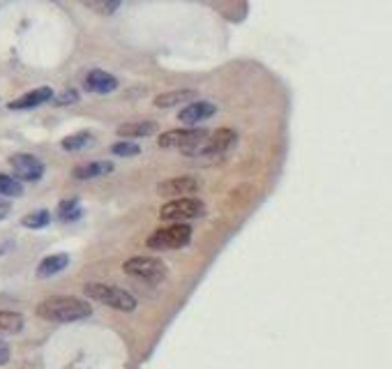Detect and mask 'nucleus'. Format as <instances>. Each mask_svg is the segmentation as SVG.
<instances>
[{
  "label": "nucleus",
  "mask_w": 392,
  "mask_h": 369,
  "mask_svg": "<svg viewBox=\"0 0 392 369\" xmlns=\"http://www.w3.org/2000/svg\"><path fill=\"white\" fill-rule=\"evenodd\" d=\"M76 99H79L76 90H72V88H70V90H65L60 97H56V104H60V106H63V104H74Z\"/></svg>",
  "instance_id": "b1692460"
},
{
  "label": "nucleus",
  "mask_w": 392,
  "mask_h": 369,
  "mask_svg": "<svg viewBox=\"0 0 392 369\" xmlns=\"http://www.w3.org/2000/svg\"><path fill=\"white\" fill-rule=\"evenodd\" d=\"M81 215H83V208L79 199H65L60 201V206H58V217H60L63 222H76V220H81Z\"/></svg>",
  "instance_id": "6ab92c4d"
},
{
  "label": "nucleus",
  "mask_w": 392,
  "mask_h": 369,
  "mask_svg": "<svg viewBox=\"0 0 392 369\" xmlns=\"http://www.w3.org/2000/svg\"><path fill=\"white\" fill-rule=\"evenodd\" d=\"M10 358H12V351H10V346H7L5 342H0V365L10 363Z\"/></svg>",
  "instance_id": "a878e982"
},
{
  "label": "nucleus",
  "mask_w": 392,
  "mask_h": 369,
  "mask_svg": "<svg viewBox=\"0 0 392 369\" xmlns=\"http://www.w3.org/2000/svg\"><path fill=\"white\" fill-rule=\"evenodd\" d=\"M85 88L95 95H111L113 90H118V79L111 76L104 69H90L83 79Z\"/></svg>",
  "instance_id": "9d476101"
},
{
  "label": "nucleus",
  "mask_w": 392,
  "mask_h": 369,
  "mask_svg": "<svg viewBox=\"0 0 392 369\" xmlns=\"http://www.w3.org/2000/svg\"><path fill=\"white\" fill-rule=\"evenodd\" d=\"M113 171V164L111 162H85V164H79L74 171H72V176L76 180H92V178H101V176H108V173Z\"/></svg>",
  "instance_id": "2eb2a0df"
},
{
  "label": "nucleus",
  "mask_w": 392,
  "mask_h": 369,
  "mask_svg": "<svg viewBox=\"0 0 392 369\" xmlns=\"http://www.w3.org/2000/svg\"><path fill=\"white\" fill-rule=\"evenodd\" d=\"M155 120H134V122H122L118 127V136L122 139H141V136H150L157 132Z\"/></svg>",
  "instance_id": "ddd939ff"
},
{
  "label": "nucleus",
  "mask_w": 392,
  "mask_h": 369,
  "mask_svg": "<svg viewBox=\"0 0 392 369\" xmlns=\"http://www.w3.org/2000/svg\"><path fill=\"white\" fill-rule=\"evenodd\" d=\"M10 213H12V201H7V199L0 197V222H3Z\"/></svg>",
  "instance_id": "393cba45"
},
{
  "label": "nucleus",
  "mask_w": 392,
  "mask_h": 369,
  "mask_svg": "<svg viewBox=\"0 0 392 369\" xmlns=\"http://www.w3.org/2000/svg\"><path fill=\"white\" fill-rule=\"evenodd\" d=\"M10 166H12L17 180H26V183H35V180H40L44 176V164H42V159H38L35 155H28V153L12 155Z\"/></svg>",
  "instance_id": "6e6552de"
},
{
  "label": "nucleus",
  "mask_w": 392,
  "mask_h": 369,
  "mask_svg": "<svg viewBox=\"0 0 392 369\" xmlns=\"http://www.w3.org/2000/svg\"><path fill=\"white\" fill-rule=\"evenodd\" d=\"M51 99H54V88L42 85V88H35L31 92H26V95H21L19 99H14V102L7 104V108H12V111H28V108L51 102Z\"/></svg>",
  "instance_id": "f8f14e48"
},
{
  "label": "nucleus",
  "mask_w": 392,
  "mask_h": 369,
  "mask_svg": "<svg viewBox=\"0 0 392 369\" xmlns=\"http://www.w3.org/2000/svg\"><path fill=\"white\" fill-rule=\"evenodd\" d=\"M26 229H44L51 224V213L49 211H35V213H28L24 220H21Z\"/></svg>",
  "instance_id": "412c9836"
},
{
  "label": "nucleus",
  "mask_w": 392,
  "mask_h": 369,
  "mask_svg": "<svg viewBox=\"0 0 392 369\" xmlns=\"http://www.w3.org/2000/svg\"><path fill=\"white\" fill-rule=\"evenodd\" d=\"M24 194V185L21 180L7 176V173H0V197L3 199H17Z\"/></svg>",
  "instance_id": "aec40b11"
},
{
  "label": "nucleus",
  "mask_w": 392,
  "mask_h": 369,
  "mask_svg": "<svg viewBox=\"0 0 392 369\" xmlns=\"http://www.w3.org/2000/svg\"><path fill=\"white\" fill-rule=\"evenodd\" d=\"M111 153L118 157H136L141 153V146H136L132 141H115L111 146Z\"/></svg>",
  "instance_id": "4be33fe9"
},
{
  "label": "nucleus",
  "mask_w": 392,
  "mask_h": 369,
  "mask_svg": "<svg viewBox=\"0 0 392 369\" xmlns=\"http://www.w3.org/2000/svg\"><path fill=\"white\" fill-rule=\"evenodd\" d=\"M70 265V254H49L40 261L38 265V277L40 279H47V277H54V274L63 272L65 268Z\"/></svg>",
  "instance_id": "4468645a"
},
{
  "label": "nucleus",
  "mask_w": 392,
  "mask_h": 369,
  "mask_svg": "<svg viewBox=\"0 0 392 369\" xmlns=\"http://www.w3.org/2000/svg\"><path fill=\"white\" fill-rule=\"evenodd\" d=\"M83 293L88 295L90 300L99 302V305H106L111 309H118V312H134L136 309V298L132 293H127L125 288L113 286V284H104V281H88L83 286Z\"/></svg>",
  "instance_id": "f03ea898"
},
{
  "label": "nucleus",
  "mask_w": 392,
  "mask_h": 369,
  "mask_svg": "<svg viewBox=\"0 0 392 369\" xmlns=\"http://www.w3.org/2000/svg\"><path fill=\"white\" fill-rule=\"evenodd\" d=\"M40 318L51 323H74L81 318H88L92 314L90 302H85L83 298H74V295H51L44 298L35 307Z\"/></svg>",
  "instance_id": "f257e3e1"
},
{
  "label": "nucleus",
  "mask_w": 392,
  "mask_h": 369,
  "mask_svg": "<svg viewBox=\"0 0 392 369\" xmlns=\"http://www.w3.org/2000/svg\"><path fill=\"white\" fill-rule=\"evenodd\" d=\"M24 316L10 309H0V335H19L24 330Z\"/></svg>",
  "instance_id": "f3484780"
},
{
  "label": "nucleus",
  "mask_w": 392,
  "mask_h": 369,
  "mask_svg": "<svg viewBox=\"0 0 392 369\" xmlns=\"http://www.w3.org/2000/svg\"><path fill=\"white\" fill-rule=\"evenodd\" d=\"M199 190H201V183L192 176L169 178V180H164V183H159L157 187V192L169 199H187L190 194H196Z\"/></svg>",
  "instance_id": "1a4fd4ad"
},
{
  "label": "nucleus",
  "mask_w": 392,
  "mask_h": 369,
  "mask_svg": "<svg viewBox=\"0 0 392 369\" xmlns=\"http://www.w3.org/2000/svg\"><path fill=\"white\" fill-rule=\"evenodd\" d=\"M125 272L132 277H139L143 281H162L166 277V263L162 259H152V256H132L125 261Z\"/></svg>",
  "instance_id": "423d86ee"
},
{
  "label": "nucleus",
  "mask_w": 392,
  "mask_h": 369,
  "mask_svg": "<svg viewBox=\"0 0 392 369\" xmlns=\"http://www.w3.org/2000/svg\"><path fill=\"white\" fill-rule=\"evenodd\" d=\"M92 143H95V136H92L90 132H76V134L65 136V139L60 141V148L67 150V153H79V150L90 148Z\"/></svg>",
  "instance_id": "a211bd4d"
},
{
  "label": "nucleus",
  "mask_w": 392,
  "mask_h": 369,
  "mask_svg": "<svg viewBox=\"0 0 392 369\" xmlns=\"http://www.w3.org/2000/svg\"><path fill=\"white\" fill-rule=\"evenodd\" d=\"M208 139V132L203 127H192V129H171V132L159 134L157 146L159 148H183L187 155L194 153L203 141Z\"/></svg>",
  "instance_id": "20e7f679"
},
{
  "label": "nucleus",
  "mask_w": 392,
  "mask_h": 369,
  "mask_svg": "<svg viewBox=\"0 0 392 369\" xmlns=\"http://www.w3.org/2000/svg\"><path fill=\"white\" fill-rule=\"evenodd\" d=\"M236 139H238L236 129L222 127V129H217L213 136H208V139L203 141L201 146L190 155H196V157H220V155L227 153V150L234 148Z\"/></svg>",
  "instance_id": "0eeeda50"
},
{
  "label": "nucleus",
  "mask_w": 392,
  "mask_h": 369,
  "mask_svg": "<svg viewBox=\"0 0 392 369\" xmlns=\"http://www.w3.org/2000/svg\"><path fill=\"white\" fill-rule=\"evenodd\" d=\"M85 7H90V10L104 14V17H111L113 12L120 10V3H85Z\"/></svg>",
  "instance_id": "5701e85b"
},
{
  "label": "nucleus",
  "mask_w": 392,
  "mask_h": 369,
  "mask_svg": "<svg viewBox=\"0 0 392 369\" xmlns=\"http://www.w3.org/2000/svg\"><path fill=\"white\" fill-rule=\"evenodd\" d=\"M194 97H196V90H192V88H185V90H169V92H164V95H159V97L155 99V106H159V108H171V106H178V104H185V102L192 104Z\"/></svg>",
  "instance_id": "dca6fc26"
},
{
  "label": "nucleus",
  "mask_w": 392,
  "mask_h": 369,
  "mask_svg": "<svg viewBox=\"0 0 392 369\" xmlns=\"http://www.w3.org/2000/svg\"><path fill=\"white\" fill-rule=\"evenodd\" d=\"M215 113H217V106L213 102H199V99H196V102L187 104L183 111L178 113V120L185 122V125H199V122L210 120Z\"/></svg>",
  "instance_id": "9b49d317"
},
{
  "label": "nucleus",
  "mask_w": 392,
  "mask_h": 369,
  "mask_svg": "<svg viewBox=\"0 0 392 369\" xmlns=\"http://www.w3.org/2000/svg\"><path fill=\"white\" fill-rule=\"evenodd\" d=\"M206 213V206H203L201 199H194V197H187V199H173V201H166L162 206V220H169L173 224H185L187 220H196V217H201Z\"/></svg>",
  "instance_id": "39448f33"
},
{
  "label": "nucleus",
  "mask_w": 392,
  "mask_h": 369,
  "mask_svg": "<svg viewBox=\"0 0 392 369\" xmlns=\"http://www.w3.org/2000/svg\"><path fill=\"white\" fill-rule=\"evenodd\" d=\"M190 240H192L190 224H171V227L155 231L148 238L146 245L150 249H180L185 245H190Z\"/></svg>",
  "instance_id": "7ed1b4c3"
}]
</instances>
